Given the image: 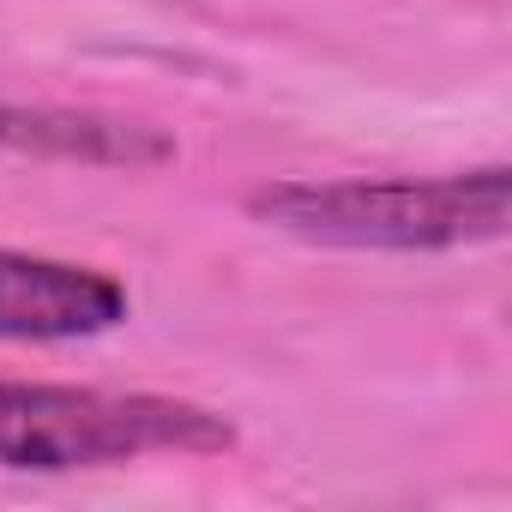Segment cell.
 I'll return each mask as SVG.
<instances>
[{
    "label": "cell",
    "mask_w": 512,
    "mask_h": 512,
    "mask_svg": "<svg viewBox=\"0 0 512 512\" xmlns=\"http://www.w3.org/2000/svg\"><path fill=\"white\" fill-rule=\"evenodd\" d=\"M127 284L43 253L0 247V344H79L127 326Z\"/></svg>",
    "instance_id": "3"
},
{
    "label": "cell",
    "mask_w": 512,
    "mask_h": 512,
    "mask_svg": "<svg viewBox=\"0 0 512 512\" xmlns=\"http://www.w3.org/2000/svg\"><path fill=\"white\" fill-rule=\"evenodd\" d=\"M512 169L464 175H392V181H272L247 193V217L308 247H368V253H458L506 235Z\"/></svg>",
    "instance_id": "1"
},
{
    "label": "cell",
    "mask_w": 512,
    "mask_h": 512,
    "mask_svg": "<svg viewBox=\"0 0 512 512\" xmlns=\"http://www.w3.org/2000/svg\"><path fill=\"white\" fill-rule=\"evenodd\" d=\"M0 145L55 163H97V169H157L175 157V139L97 109H19L0 103Z\"/></svg>",
    "instance_id": "4"
},
{
    "label": "cell",
    "mask_w": 512,
    "mask_h": 512,
    "mask_svg": "<svg viewBox=\"0 0 512 512\" xmlns=\"http://www.w3.org/2000/svg\"><path fill=\"white\" fill-rule=\"evenodd\" d=\"M235 446V422L163 398V392H97V386H43L0 380V470L73 476L133 458H211Z\"/></svg>",
    "instance_id": "2"
}]
</instances>
